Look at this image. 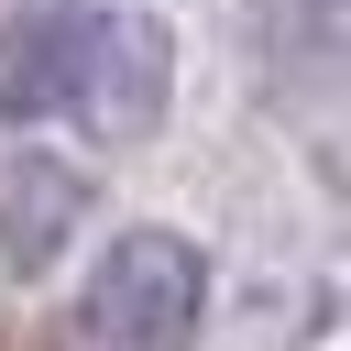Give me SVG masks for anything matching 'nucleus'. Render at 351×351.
<instances>
[{
	"mask_svg": "<svg viewBox=\"0 0 351 351\" xmlns=\"http://www.w3.org/2000/svg\"><path fill=\"white\" fill-rule=\"evenodd\" d=\"M208 329V252L186 230H121L88 274V340L99 351H186Z\"/></svg>",
	"mask_w": 351,
	"mask_h": 351,
	"instance_id": "1",
	"label": "nucleus"
},
{
	"mask_svg": "<svg viewBox=\"0 0 351 351\" xmlns=\"http://www.w3.org/2000/svg\"><path fill=\"white\" fill-rule=\"evenodd\" d=\"M110 11H11L0 22V121H88Z\"/></svg>",
	"mask_w": 351,
	"mask_h": 351,
	"instance_id": "2",
	"label": "nucleus"
},
{
	"mask_svg": "<svg viewBox=\"0 0 351 351\" xmlns=\"http://www.w3.org/2000/svg\"><path fill=\"white\" fill-rule=\"evenodd\" d=\"M77 219H88V176L66 165V154H0V274L11 285H33V274H55V252L77 241Z\"/></svg>",
	"mask_w": 351,
	"mask_h": 351,
	"instance_id": "3",
	"label": "nucleus"
},
{
	"mask_svg": "<svg viewBox=\"0 0 351 351\" xmlns=\"http://www.w3.org/2000/svg\"><path fill=\"white\" fill-rule=\"evenodd\" d=\"M165 88H176L165 22H154V11H110V33H99V88H88V132L143 143V132L165 121Z\"/></svg>",
	"mask_w": 351,
	"mask_h": 351,
	"instance_id": "4",
	"label": "nucleus"
}]
</instances>
